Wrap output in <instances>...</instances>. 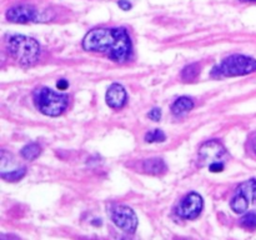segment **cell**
Listing matches in <instances>:
<instances>
[{"label": "cell", "mask_w": 256, "mask_h": 240, "mask_svg": "<svg viewBox=\"0 0 256 240\" xmlns=\"http://www.w3.org/2000/svg\"><path fill=\"white\" fill-rule=\"evenodd\" d=\"M86 52H100L115 62H125L132 58V44L124 28H98L88 32L82 39Z\"/></svg>", "instance_id": "1"}, {"label": "cell", "mask_w": 256, "mask_h": 240, "mask_svg": "<svg viewBox=\"0 0 256 240\" xmlns=\"http://www.w3.org/2000/svg\"><path fill=\"white\" fill-rule=\"evenodd\" d=\"M10 56L22 66H29L36 62L40 55V45L35 39L25 35H14L6 42Z\"/></svg>", "instance_id": "2"}, {"label": "cell", "mask_w": 256, "mask_h": 240, "mask_svg": "<svg viewBox=\"0 0 256 240\" xmlns=\"http://www.w3.org/2000/svg\"><path fill=\"white\" fill-rule=\"evenodd\" d=\"M32 99L36 109L46 116H59L69 104V96L66 94L56 92L49 88L35 90Z\"/></svg>", "instance_id": "3"}, {"label": "cell", "mask_w": 256, "mask_h": 240, "mask_svg": "<svg viewBox=\"0 0 256 240\" xmlns=\"http://www.w3.org/2000/svg\"><path fill=\"white\" fill-rule=\"evenodd\" d=\"M256 72V60L246 55L235 54L222 60L212 69L214 78H234L244 76Z\"/></svg>", "instance_id": "4"}, {"label": "cell", "mask_w": 256, "mask_h": 240, "mask_svg": "<svg viewBox=\"0 0 256 240\" xmlns=\"http://www.w3.org/2000/svg\"><path fill=\"white\" fill-rule=\"evenodd\" d=\"M256 202V180L250 179L242 182L236 188L235 195L230 202L232 212L236 214H242L249 209L250 205Z\"/></svg>", "instance_id": "5"}, {"label": "cell", "mask_w": 256, "mask_h": 240, "mask_svg": "<svg viewBox=\"0 0 256 240\" xmlns=\"http://www.w3.org/2000/svg\"><path fill=\"white\" fill-rule=\"evenodd\" d=\"M112 220L120 230L132 234L138 228V216L134 210L125 205H119L112 210Z\"/></svg>", "instance_id": "6"}, {"label": "cell", "mask_w": 256, "mask_h": 240, "mask_svg": "<svg viewBox=\"0 0 256 240\" xmlns=\"http://www.w3.org/2000/svg\"><path fill=\"white\" fill-rule=\"evenodd\" d=\"M226 154L224 145L216 139L204 142L199 149V164L200 166L209 168L212 164L222 162V156Z\"/></svg>", "instance_id": "7"}, {"label": "cell", "mask_w": 256, "mask_h": 240, "mask_svg": "<svg viewBox=\"0 0 256 240\" xmlns=\"http://www.w3.org/2000/svg\"><path fill=\"white\" fill-rule=\"evenodd\" d=\"M202 208H204V200L202 195L198 192H190L180 202L176 212L182 219L192 220L202 214Z\"/></svg>", "instance_id": "8"}, {"label": "cell", "mask_w": 256, "mask_h": 240, "mask_svg": "<svg viewBox=\"0 0 256 240\" xmlns=\"http://www.w3.org/2000/svg\"><path fill=\"white\" fill-rule=\"evenodd\" d=\"M39 10L29 4H19L10 8L6 12V19L10 22L28 24L32 22H40Z\"/></svg>", "instance_id": "9"}, {"label": "cell", "mask_w": 256, "mask_h": 240, "mask_svg": "<svg viewBox=\"0 0 256 240\" xmlns=\"http://www.w3.org/2000/svg\"><path fill=\"white\" fill-rule=\"evenodd\" d=\"M126 90L124 89L122 85L118 84V82L110 85V88L106 92V95H105L106 104L114 110H120L122 108H124V105L126 104Z\"/></svg>", "instance_id": "10"}, {"label": "cell", "mask_w": 256, "mask_h": 240, "mask_svg": "<svg viewBox=\"0 0 256 240\" xmlns=\"http://www.w3.org/2000/svg\"><path fill=\"white\" fill-rule=\"evenodd\" d=\"M142 170L150 175H162L166 172L168 166L164 160L160 158H152L142 162Z\"/></svg>", "instance_id": "11"}, {"label": "cell", "mask_w": 256, "mask_h": 240, "mask_svg": "<svg viewBox=\"0 0 256 240\" xmlns=\"http://www.w3.org/2000/svg\"><path fill=\"white\" fill-rule=\"evenodd\" d=\"M192 108H194V100L192 98L180 96L172 105V112L176 116H182V115H185L190 110H192Z\"/></svg>", "instance_id": "12"}, {"label": "cell", "mask_w": 256, "mask_h": 240, "mask_svg": "<svg viewBox=\"0 0 256 240\" xmlns=\"http://www.w3.org/2000/svg\"><path fill=\"white\" fill-rule=\"evenodd\" d=\"M42 152V148H40L39 144L36 142H30V144H26L22 150H20V154L24 159L26 160H35Z\"/></svg>", "instance_id": "13"}, {"label": "cell", "mask_w": 256, "mask_h": 240, "mask_svg": "<svg viewBox=\"0 0 256 240\" xmlns=\"http://www.w3.org/2000/svg\"><path fill=\"white\" fill-rule=\"evenodd\" d=\"M200 70H202V66H200L199 62H194V64L188 65V66H185L184 69H182V78L185 82H192V80H195L199 76Z\"/></svg>", "instance_id": "14"}, {"label": "cell", "mask_w": 256, "mask_h": 240, "mask_svg": "<svg viewBox=\"0 0 256 240\" xmlns=\"http://www.w3.org/2000/svg\"><path fill=\"white\" fill-rule=\"evenodd\" d=\"M25 174H26V168H19V169H15V170H12V172H2V178L4 180H6V182H19V180H22V178L25 176Z\"/></svg>", "instance_id": "15"}, {"label": "cell", "mask_w": 256, "mask_h": 240, "mask_svg": "<svg viewBox=\"0 0 256 240\" xmlns=\"http://www.w3.org/2000/svg\"><path fill=\"white\" fill-rule=\"evenodd\" d=\"M166 140V135L162 129L150 130L145 134V142H162Z\"/></svg>", "instance_id": "16"}, {"label": "cell", "mask_w": 256, "mask_h": 240, "mask_svg": "<svg viewBox=\"0 0 256 240\" xmlns=\"http://www.w3.org/2000/svg\"><path fill=\"white\" fill-rule=\"evenodd\" d=\"M240 226L244 228V229L246 230H250V232H252V230L256 229V214L255 212H248V214H245L244 216L240 219Z\"/></svg>", "instance_id": "17"}, {"label": "cell", "mask_w": 256, "mask_h": 240, "mask_svg": "<svg viewBox=\"0 0 256 240\" xmlns=\"http://www.w3.org/2000/svg\"><path fill=\"white\" fill-rule=\"evenodd\" d=\"M148 116H149L152 120H154V122H159V120L162 119V110H160L159 108H154L152 110H150Z\"/></svg>", "instance_id": "18"}, {"label": "cell", "mask_w": 256, "mask_h": 240, "mask_svg": "<svg viewBox=\"0 0 256 240\" xmlns=\"http://www.w3.org/2000/svg\"><path fill=\"white\" fill-rule=\"evenodd\" d=\"M209 170L212 172H220L224 170V162H215V164H212L209 166Z\"/></svg>", "instance_id": "19"}, {"label": "cell", "mask_w": 256, "mask_h": 240, "mask_svg": "<svg viewBox=\"0 0 256 240\" xmlns=\"http://www.w3.org/2000/svg\"><path fill=\"white\" fill-rule=\"evenodd\" d=\"M118 5L120 6V9L125 10V12H126V10L132 9V2H128V0H120V2H118Z\"/></svg>", "instance_id": "20"}, {"label": "cell", "mask_w": 256, "mask_h": 240, "mask_svg": "<svg viewBox=\"0 0 256 240\" xmlns=\"http://www.w3.org/2000/svg\"><path fill=\"white\" fill-rule=\"evenodd\" d=\"M56 86H58V89L65 90V89H68V86H69V82H68L65 79H62L56 82Z\"/></svg>", "instance_id": "21"}, {"label": "cell", "mask_w": 256, "mask_h": 240, "mask_svg": "<svg viewBox=\"0 0 256 240\" xmlns=\"http://www.w3.org/2000/svg\"><path fill=\"white\" fill-rule=\"evenodd\" d=\"M250 142H252V150H254V152L256 154V132H255V134H252Z\"/></svg>", "instance_id": "22"}, {"label": "cell", "mask_w": 256, "mask_h": 240, "mask_svg": "<svg viewBox=\"0 0 256 240\" xmlns=\"http://www.w3.org/2000/svg\"><path fill=\"white\" fill-rule=\"evenodd\" d=\"M242 2H256V0H242Z\"/></svg>", "instance_id": "23"}]
</instances>
